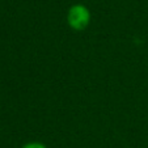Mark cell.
<instances>
[{
    "label": "cell",
    "instance_id": "cell-2",
    "mask_svg": "<svg viewBox=\"0 0 148 148\" xmlns=\"http://www.w3.org/2000/svg\"><path fill=\"white\" fill-rule=\"evenodd\" d=\"M21 148H47V145H46L45 143H42V142H36V140H34V142L25 143Z\"/></svg>",
    "mask_w": 148,
    "mask_h": 148
},
{
    "label": "cell",
    "instance_id": "cell-1",
    "mask_svg": "<svg viewBox=\"0 0 148 148\" xmlns=\"http://www.w3.org/2000/svg\"><path fill=\"white\" fill-rule=\"evenodd\" d=\"M92 13L84 4H73L67 12V24L73 32H84L89 26Z\"/></svg>",
    "mask_w": 148,
    "mask_h": 148
}]
</instances>
